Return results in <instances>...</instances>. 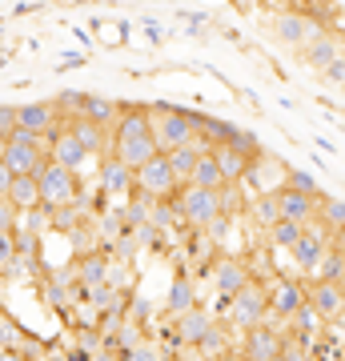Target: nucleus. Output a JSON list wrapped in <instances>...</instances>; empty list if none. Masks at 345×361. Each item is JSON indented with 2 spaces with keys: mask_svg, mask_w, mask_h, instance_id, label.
Masks as SVG:
<instances>
[{
  "mask_svg": "<svg viewBox=\"0 0 345 361\" xmlns=\"http://www.w3.org/2000/svg\"><path fill=\"white\" fill-rule=\"evenodd\" d=\"M149 137H153L157 153H173L193 137V113L177 104H149Z\"/></svg>",
  "mask_w": 345,
  "mask_h": 361,
  "instance_id": "obj_1",
  "label": "nucleus"
},
{
  "mask_svg": "<svg viewBox=\"0 0 345 361\" xmlns=\"http://www.w3.org/2000/svg\"><path fill=\"white\" fill-rule=\"evenodd\" d=\"M229 313H233V325H237L241 334L245 329H257V325H273V317H269V285L249 277V281L229 297Z\"/></svg>",
  "mask_w": 345,
  "mask_h": 361,
  "instance_id": "obj_2",
  "label": "nucleus"
},
{
  "mask_svg": "<svg viewBox=\"0 0 345 361\" xmlns=\"http://www.w3.org/2000/svg\"><path fill=\"white\" fill-rule=\"evenodd\" d=\"M32 180H37L40 205H49V209L73 205V201H77V193H80V177H77V173H68V169H56L52 161L40 169Z\"/></svg>",
  "mask_w": 345,
  "mask_h": 361,
  "instance_id": "obj_3",
  "label": "nucleus"
},
{
  "mask_svg": "<svg viewBox=\"0 0 345 361\" xmlns=\"http://www.w3.org/2000/svg\"><path fill=\"white\" fill-rule=\"evenodd\" d=\"M133 189H137V193H145L149 201H169V197L177 193L181 185L173 180V173H169L165 153H157L153 161H145L141 169H133Z\"/></svg>",
  "mask_w": 345,
  "mask_h": 361,
  "instance_id": "obj_4",
  "label": "nucleus"
},
{
  "mask_svg": "<svg viewBox=\"0 0 345 361\" xmlns=\"http://www.w3.org/2000/svg\"><path fill=\"white\" fill-rule=\"evenodd\" d=\"M181 221H189L193 229H205L209 221L217 217V193L209 189H193V185H181V197L173 201Z\"/></svg>",
  "mask_w": 345,
  "mask_h": 361,
  "instance_id": "obj_5",
  "label": "nucleus"
},
{
  "mask_svg": "<svg viewBox=\"0 0 345 361\" xmlns=\"http://www.w3.org/2000/svg\"><path fill=\"white\" fill-rule=\"evenodd\" d=\"M325 249H329V233H325V225H321V221H309V225H301V237L289 245V253H293L297 269L309 273L321 257H325Z\"/></svg>",
  "mask_w": 345,
  "mask_h": 361,
  "instance_id": "obj_6",
  "label": "nucleus"
},
{
  "mask_svg": "<svg viewBox=\"0 0 345 361\" xmlns=\"http://www.w3.org/2000/svg\"><path fill=\"white\" fill-rule=\"evenodd\" d=\"M305 305L317 313L321 322H341V313H345V285L313 281L305 289Z\"/></svg>",
  "mask_w": 345,
  "mask_h": 361,
  "instance_id": "obj_7",
  "label": "nucleus"
},
{
  "mask_svg": "<svg viewBox=\"0 0 345 361\" xmlns=\"http://www.w3.org/2000/svg\"><path fill=\"white\" fill-rule=\"evenodd\" d=\"M282 349V329L277 325H257V329H245L241 337V353L245 361H273Z\"/></svg>",
  "mask_w": 345,
  "mask_h": 361,
  "instance_id": "obj_8",
  "label": "nucleus"
},
{
  "mask_svg": "<svg viewBox=\"0 0 345 361\" xmlns=\"http://www.w3.org/2000/svg\"><path fill=\"white\" fill-rule=\"evenodd\" d=\"M301 305H305V289L297 281L282 277V281L269 285V317H273V322H289Z\"/></svg>",
  "mask_w": 345,
  "mask_h": 361,
  "instance_id": "obj_9",
  "label": "nucleus"
},
{
  "mask_svg": "<svg viewBox=\"0 0 345 361\" xmlns=\"http://www.w3.org/2000/svg\"><path fill=\"white\" fill-rule=\"evenodd\" d=\"M44 165H49V157H44V149H37V145H16V141L4 145V169H8L13 177H37Z\"/></svg>",
  "mask_w": 345,
  "mask_h": 361,
  "instance_id": "obj_10",
  "label": "nucleus"
},
{
  "mask_svg": "<svg viewBox=\"0 0 345 361\" xmlns=\"http://www.w3.org/2000/svg\"><path fill=\"white\" fill-rule=\"evenodd\" d=\"M317 205L321 197H305L297 193V189H277V209H282V221H293V225H309V221H317Z\"/></svg>",
  "mask_w": 345,
  "mask_h": 361,
  "instance_id": "obj_11",
  "label": "nucleus"
},
{
  "mask_svg": "<svg viewBox=\"0 0 345 361\" xmlns=\"http://www.w3.org/2000/svg\"><path fill=\"white\" fill-rule=\"evenodd\" d=\"M97 177H101V193L104 197H125L133 193V169H125L113 153H104L97 161Z\"/></svg>",
  "mask_w": 345,
  "mask_h": 361,
  "instance_id": "obj_12",
  "label": "nucleus"
},
{
  "mask_svg": "<svg viewBox=\"0 0 345 361\" xmlns=\"http://www.w3.org/2000/svg\"><path fill=\"white\" fill-rule=\"evenodd\" d=\"M213 322H217V317H213L209 310H201V305H193V310L177 313V317H173L177 341H181L185 349H193V345H197V341H201L205 334H209V325H213Z\"/></svg>",
  "mask_w": 345,
  "mask_h": 361,
  "instance_id": "obj_13",
  "label": "nucleus"
},
{
  "mask_svg": "<svg viewBox=\"0 0 345 361\" xmlns=\"http://www.w3.org/2000/svg\"><path fill=\"white\" fill-rule=\"evenodd\" d=\"M209 157H213V165H217V173H221V185H241V180L249 177V165H253L249 157L233 153L229 145H213Z\"/></svg>",
  "mask_w": 345,
  "mask_h": 361,
  "instance_id": "obj_14",
  "label": "nucleus"
},
{
  "mask_svg": "<svg viewBox=\"0 0 345 361\" xmlns=\"http://www.w3.org/2000/svg\"><path fill=\"white\" fill-rule=\"evenodd\" d=\"M44 157H49L56 169H68V173H80V165L89 161V153L73 141V133H64V137H56V141L44 145Z\"/></svg>",
  "mask_w": 345,
  "mask_h": 361,
  "instance_id": "obj_15",
  "label": "nucleus"
},
{
  "mask_svg": "<svg viewBox=\"0 0 345 361\" xmlns=\"http://www.w3.org/2000/svg\"><path fill=\"white\" fill-rule=\"evenodd\" d=\"M109 245H97L92 253H85V257L73 265V277H77V285H101L109 281Z\"/></svg>",
  "mask_w": 345,
  "mask_h": 361,
  "instance_id": "obj_16",
  "label": "nucleus"
},
{
  "mask_svg": "<svg viewBox=\"0 0 345 361\" xmlns=\"http://www.w3.org/2000/svg\"><path fill=\"white\" fill-rule=\"evenodd\" d=\"M113 157L125 169H141L145 161H153L157 157V145H153L149 133H145V137H128V141H113Z\"/></svg>",
  "mask_w": 345,
  "mask_h": 361,
  "instance_id": "obj_17",
  "label": "nucleus"
},
{
  "mask_svg": "<svg viewBox=\"0 0 345 361\" xmlns=\"http://www.w3.org/2000/svg\"><path fill=\"white\" fill-rule=\"evenodd\" d=\"M245 281H249V269H245V261H241V257L217 261V269H213V285H217V293H221V297H233Z\"/></svg>",
  "mask_w": 345,
  "mask_h": 361,
  "instance_id": "obj_18",
  "label": "nucleus"
},
{
  "mask_svg": "<svg viewBox=\"0 0 345 361\" xmlns=\"http://www.w3.org/2000/svg\"><path fill=\"white\" fill-rule=\"evenodd\" d=\"M52 121H56V104H20L16 109V129L25 133H37V137H44V129H49Z\"/></svg>",
  "mask_w": 345,
  "mask_h": 361,
  "instance_id": "obj_19",
  "label": "nucleus"
},
{
  "mask_svg": "<svg viewBox=\"0 0 345 361\" xmlns=\"http://www.w3.org/2000/svg\"><path fill=\"white\" fill-rule=\"evenodd\" d=\"M113 133H116V141L145 137V133H149V109H145V104H137V109H125V104H121V113H116V121H113Z\"/></svg>",
  "mask_w": 345,
  "mask_h": 361,
  "instance_id": "obj_20",
  "label": "nucleus"
},
{
  "mask_svg": "<svg viewBox=\"0 0 345 361\" xmlns=\"http://www.w3.org/2000/svg\"><path fill=\"white\" fill-rule=\"evenodd\" d=\"M68 133H73V141L85 149V153H104V133L101 125H92V121H85V116H73V125H68Z\"/></svg>",
  "mask_w": 345,
  "mask_h": 361,
  "instance_id": "obj_21",
  "label": "nucleus"
},
{
  "mask_svg": "<svg viewBox=\"0 0 345 361\" xmlns=\"http://www.w3.org/2000/svg\"><path fill=\"white\" fill-rule=\"evenodd\" d=\"M277 37L285 40V44H301V40H317L321 37V25H309L305 16H297V13H289V16H282L277 20Z\"/></svg>",
  "mask_w": 345,
  "mask_h": 361,
  "instance_id": "obj_22",
  "label": "nucleus"
},
{
  "mask_svg": "<svg viewBox=\"0 0 345 361\" xmlns=\"http://www.w3.org/2000/svg\"><path fill=\"white\" fill-rule=\"evenodd\" d=\"M116 113H121V104L109 101V97H97V92H89V97H85V109H80V116L92 121V125H101V129H113Z\"/></svg>",
  "mask_w": 345,
  "mask_h": 361,
  "instance_id": "obj_23",
  "label": "nucleus"
},
{
  "mask_svg": "<svg viewBox=\"0 0 345 361\" xmlns=\"http://www.w3.org/2000/svg\"><path fill=\"white\" fill-rule=\"evenodd\" d=\"M313 273H317L321 281H329V285H345V249H341V241H333V245L325 249V257L313 265Z\"/></svg>",
  "mask_w": 345,
  "mask_h": 361,
  "instance_id": "obj_24",
  "label": "nucleus"
},
{
  "mask_svg": "<svg viewBox=\"0 0 345 361\" xmlns=\"http://www.w3.org/2000/svg\"><path fill=\"white\" fill-rule=\"evenodd\" d=\"M193 349H197V357H201V361H213V357H221V353H229V349H233L229 329H225L221 322H213V325H209V334H205Z\"/></svg>",
  "mask_w": 345,
  "mask_h": 361,
  "instance_id": "obj_25",
  "label": "nucleus"
},
{
  "mask_svg": "<svg viewBox=\"0 0 345 361\" xmlns=\"http://www.w3.org/2000/svg\"><path fill=\"white\" fill-rule=\"evenodd\" d=\"M4 201H8V205H13L16 213H28V209H37V205H40L37 180H32V177H13V185H8Z\"/></svg>",
  "mask_w": 345,
  "mask_h": 361,
  "instance_id": "obj_26",
  "label": "nucleus"
},
{
  "mask_svg": "<svg viewBox=\"0 0 345 361\" xmlns=\"http://www.w3.org/2000/svg\"><path fill=\"white\" fill-rule=\"evenodd\" d=\"M197 305V289H193L189 277H177V281L169 285V297H165V313L169 317H177V313L193 310Z\"/></svg>",
  "mask_w": 345,
  "mask_h": 361,
  "instance_id": "obj_27",
  "label": "nucleus"
},
{
  "mask_svg": "<svg viewBox=\"0 0 345 361\" xmlns=\"http://www.w3.org/2000/svg\"><path fill=\"white\" fill-rule=\"evenodd\" d=\"M201 157H205V153H201ZM165 161H169V173H173V180H177V185H189L193 165H197V153H193L189 145H181V149L165 153Z\"/></svg>",
  "mask_w": 345,
  "mask_h": 361,
  "instance_id": "obj_28",
  "label": "nucleus"
},
{
  "mask_svg": "<svg viewBox=\"0 0 345 361\" xmlns=\"http://www.w3.org/2000/svg\"><path fill=\"white\" fill-rule=\"evenodd\" d=\"M189 185H193V189H209V193H217V189H221V173H217V165H213V157H209V153L197 157Z\"/></svg>",
  "mask_w": 345,
  "mask_h": 361,
  "instance_id": "obj_29",
  "label": "nucleus"
},
{
  "mask_svg": "<svg viewBox=\"0 0 345 361\" xmlns=\"http://www.w3.org/2000/svg\"><path fill=\"white\" fill-rule=\"evenodd\" d=\"M16 229H20V233H32V237H44V233L52 229V209H49V205H37V209H28V213H20ZM16 229H13V233H16Z\"/></svg>",
  "mask_w": 345,
  "mask_h": 361,
  "instance_id": "obj_30",
  "label": "nucleus"
},
{
  "mask_svg": "<svg viewBox=\"0 0 345 361\" xmlns=\"http://www.w3.org/2000/svg\"><path fill=\"white\" fill-rule=\"evenodd\" d=\"M309 65H317V68H329L333 61H337V56H341V49H337V37L329 40V32H321L317 40H313V44H309Z\"/></svg>",
  "mask_w": 345,
  "mask_h": 361,
  "instance_id": "obj_31",
  "label": "nucleus"
},
{
  "mask_svg": "<svg viewBox=\"0 0 345 361\" xmlns=\"http://www.w3.org/2000/svg\"><path fill=\"white\" fill-rule=\"evenodd\" d=\"M289 325H293V329H289L293 337H301V341H313V334H317V329H321L325 322H321V317H317L313 310H309V305H301V310H297L293 317H289Z\"/></svg>",
  "mask_w": 345,
  "mask_h": 361,
  "instance_id": "obj_32",
  "label": "nucleus"
},
{
  "mask_svg": "<svg viewBox=\"0 0 345 361\" xmlns=\"http://www.w3.org/2000/svg\"><path fill=\"white\" fill-rule=\"evenodd\" d=\"M149 209H153L149 197L133 193V197H128V205H125V213H121V221H125L128 229H141V225H149Z\"/></svg>",
  "mask_w": 345,
  "mask_h": 361,
  "instance_id": "obj_33",
  "label": "nucleus"
},
{
  "mask_svg": "<svg viewBox=\"0 0 345 361\" xmlns=\"http://www.w3.org/2000/svg\"><path fill=\"white\" fill-rule=\"evenodd\" d=\"M317 217H321V225H325V229L341 233V225H345V205H341V197H325V201L317 205Z\"/></svg>",
  "mask_w": 345,
  "mask_h": 361,
  "instance_id": "obj_34",
  "label": "nucleus"
},
{
  "mask_svg": "<svg viewBox=\"0 0 345 361\" xmlns=\"http://www.w3.org/2000/svg\"><path fill=\"white\" fill-rule=\"evenodd\" d=\"M241 213V185H221L217 189V217H237Z\"/></svg>",
  "mask_w": 345,
  "mask_h": 361,
  "instance_id": "obj_35",
  "label": "nucleus"
},
{
  "mask_svg": "<svg viewBox=\"0 0 345 361\" xmlns=\"http://www.w3.org/2000/svg\"><path fill=\"white\" fill-rule=\"evenodd\" d=\"M277 361H309V341H301V337H293V334H282Z\"/></svg>",
  "mask_w": 345,
  "mask_h": 361,
  "instance_id": "obj_36",
  "label": "nucleus"
},
{
  "mask_svg": "<svg viewBox=\"0 0 345 361\" xmlns=\"http://www.w3.org/2000/svg\"><path fill=\"white\" fill-rule=\"evenodd\" d=\"M257 221H261L265 229H273V225L282 221V209H277V193H261V197H257Z\"/></svg>",
  "mask_w": 345,
  "mask_h": 361,
  "instance_id": "obj_37",
  "label": "nucleus"
},
{
  "mask_svg": "<svg viewBox=\"0 0 345 361\" xmlns=\"http://www.w3.org/2000/svg\"><path fill=\"white\" fill-rule=\"evenodd\" d=\"M285 189H297V193H305V197H321V185L309 173H301V169H289L285 173Z\"/></svg>",
  "mask_w": 345,
  "mask_h": 361,
  "instance_id": "obj_38",
  "label": "nucleus"
},
{
  "mask_svg": "<svg viewBox=\"0 0 345 361\" xmlns=\"http://www.w3.org/2000/svg\"><path fill=\"white\" fill-rule=\"evenodd\" d=\"M177 221V209L169 205V201H153V209H149V225L153 229H169Z\"/></svg>",
  "mask_w": 345,
  "mask_h": 361,
  "instance_id": "obj_39",
  "label": "nucleus"
},
{
  "mask_svg": "<svg viewBox=\"0 0 345 361\" xmlns=\"http://www.w3.org/2000/svg\"><path fill=\"white\" fill-rule=\"evenodd\" d=\"M13 245H16V257L25 261H37V249H40V237H32V233H13Z\"/></svg>",
  "mask_w": 345,
  "mask_h": 361,
  "instance_id": "obj_40",
  "label": "nucleus"
},
{
  "mask_svg": "<svg viewBox=\"0 0 345 361\" xmlns=\"http://www.w3.org/2000/svg\"><path fill=\"white\" fill-rule=\"evenodd\" d=\"M101 237H104V245L113 241V237H121V229H125V221H121V213H113V209H101Z\"/></svg>",
  "mask_w": 345,
  "mask_h": 361,
  "instance_id": "obj_41",
  "label": "nucleus"
},
{
  "mask_svg": "<svg viewBox=\"0 0 345 361\" xmlns=\"http://www.w3.org/2000/svg\"><path fill=\"white\" fill-rule=\"evenodd\" d=\"M269 233H273V241H277L282 249H289L297 237H301V225H293V221H277V225H273Z\"/></svg>",
  "mask_w": 345,
  "mask_h": 361,
  "instance_id": "obj_42",
  "label": "nucleus"
},
{
  "mask_svg": "<svg viewBox=\"0 0 345 361\" xmlns=\"http://www.w3.org/2000/svg\"><path fill=\"white\" fill-rule=\"evenodd\" d=\"M64 237H68V245L77 249L80 257H85V253H92V249H97V245H92V233H89V225H77V229H73V233H64Z\"/></svg>",
  "mask_w": 345,
  "mask_h": 361,
  "instance_id": "obj_43",
  "label": "nucleus"
},
{
  "mask_svg": "<svg viewBox=\"0 0 345 361\" xmlns=\"http://www.w3.org/2000/svg\"><path fill=\"white\" fill-rule=\"evenodd\" d=\"M121 361H161V349L149 345V341H141L133 353H121Z\"/></svg>",
  "mask_w": 345,
  "mask_h": 361,
  "instance_id": "obj_44",
  "label": "nucleus"
},
{
  "mask_svg": "<svg viewBox=\"0 0 345 361\" xmlns=\"http://www.w3.org/2000/svg\"><path fill=\"white\" fill-rule=\"evenodd\" d=\"M16 129V109L13 104H0V141H8Z\"/></svg>",
  "mask_w": 345,
  "mask_h": 361,
  "instance_id": "obj_45",
  "label": "nucleus"
},
{
  "mask_svg": "<svg viewBox=\"0 0 345 361\" xmlns=\"http://www.w3.org/2000/svg\"><path fill=\"white\" fill-rule=\"evenodd\" d=\"M16 261V245H13V233H0V273Z\"/></svg>",
  "mask_w": 345,
  "mask_h": 361,
  "instance_id": "obj_46",
  "label": "nucleus"
},
{
  "mask_svg": "<svg viewBox=\"0 0 345 361\" xmlns=\"http://www.w3.org/2000/svg\"><path fill=\"white\" fill-rule=\"evenodd\" d=\"M16 221H20V213H16L4 197H0V233H13L16 229Z\"/></svg>",
  "mask_w": 345,
  "mask_h": 361,
  "instance_id": "obj_47",
  "label": "nucleus"
},
{
  "mask_svg": "<svg viewBox=\"0 0 345 361\" xmlns=\"http://www.w3.org/2000/svg\"><path fill=\"white\" fill-rule=\"evenodd\" d=\"M325 73H329V80H333V85H341V80H345V65H341V56H337V61H333V65L325 68Z\"/></svg>",
  "mask_w": 345,
  "mask_h": 361,
  "instance_id": "obj_48",
  "label": "nucleus"
},
{
  "mask_svg": "<svg viewBox=\"0 0 345 361\" xmlns=\"http://www.w3.org/2000/svg\"><path fill=\"white\" fill-rule=\"evenodd\" d=\"M8 185H13V173H8V169H4V161H0V197L8 193Z\"/></svg>",
  "mask_w": 345,
  "mask_h": 361,
  "instance_id": "obj_49",
  "label": "nucleus"
},
{
  "mask_svg": "<svg viewBox=\"0 0 345 361\" xmlns=\"http://www.w3.org/2000/svg\"><path fill=\"white\" fill-rule=\"evenodd\" d=\"M40 361H73V357H68L64 349H44V357H40Z\"/></svg>",
  "mask_w": 345,
  "mask_h": 361,
  "instance_id": "obj_50",
  "label": "nucleus"
},
{
  "mask_svg": "<svg viewBox=\"0 0 345 361\" xmlns=\"http://www.w3.org/2000/svg\"><path fill=\"white\" fill-rule=\"evenodd\" d=\"M213 361H245V357L237 353V349H229V353H221V357H213Z\"/></svg>",
  "mask_w": 345,
  "mask_h": 361,
  "instance_id": "obj_51",
  "label": "nucleus"
},
{
  "mask_svg": "<svg viewBox=\"0 0 345 361\" xmlns=\"http://www.w3.org/2000/svg\"><path fill=\"white\" fill-rule=\"evenodd\" d=\"M173 361H201V357H197V353H177Z\"/></svg>",
  "mask_w": 345,
  "mask_h": 361,
  "instance_id": "obj_52",
  "label": "nucleus"
},
{
  "mask_svg": "<svg viewBox=\"0 0 345 361\" xmlns=\"http://www.w3.org/2000/svg\"><path fill=\"white\" fill-rule=\"evenodd\" d=\"M4 145H8V141H0V161H4Z\"/></svg>",
  "mask_w": 345,
  "mask_h": 361,
  "instance_id": "obj_53",
  "label": "nucleus"
},
{
  "mask_svg": "<svg viewBox=\"0 0 345 361\" xmlns=\"http://www.w3.org/2000/svg\"><path fill=\"white\" fill-rule=\"evenodd\" d=\"M273 361H277V357H273Z\"/></svg>",
  "mask_w": 345,
  "mask_h": 361,
  "instance_id": "obj_54",
  "label": "nucleus"
}]
</instances>
